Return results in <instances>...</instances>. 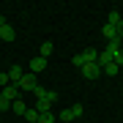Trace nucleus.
Returning a JSON list of instances; mask_svg holds the SVG:
<instances>
[{
    "label": "nucleus",
    "instance_id": "f257e3e1",
    "mask_svg": "<svg viewBox=\"0 0 123 123\" xmlns=\"http://www.w3.org/2000/svg\"><path fill=\"white\" fill-rule=\"evenodd\" d=\"M36 88H38V77L36 74H22V79H19V93H36Z\"/></svg>",
    "mask_w": 123,
    "mask_h": 123
},
{
    "label": "nucleus",
    "instance_id": "f03ea898",
    "mask_svg": "<svg viewBox=\"0 0 123 123\" xmlns=\"http://www.w3.org/2000/svg\"><path fill=\"white\" fill-rule=\"evenodd\" d=\"M44 71H47V60H44V57H33V60H30V74H36V77H38V74H44Z\"/></svg>",
    "mask_w": 123,
    "mask_h": 123
},
{
    "label": "nucleus",
    "instance_id": "7ed1b4c3",
    "mask_svg": "<svg viewBox=\"0 0 123 123\" xmlns=\"http://www.w3.org/2000/svg\"><path fill=\"white\" fill-rule=\"evenodd\" d=\"M0 96L8 98V101H17V98H19V85H11V82H8L3 90H0Z\"/></svg>",
    "mask_w": 123,
    "mask_h": 123
},
{
    "label": "nucleus",
    "instance_id": "20e7f679",
    "mask_svg": "<svg viewBox=\"0 0 123 123\" xmlns=\"http://www.w3.org/2000/svg\"><path fill=\"white\" fill-rule=\"evenodd\" d=\"M82 74L88 77V79H96L101 74V66H98V63H85V66H82Z\"/></svg>",
    "mask_w": 123,
    "mask_h": 123
},
{
    "label": "nucleus",
    "instance_id": "39448f33",
    "mask_svg": "<svg viewBox=\"0 0 123 123\" xmlns=\"http://www.w3.org/2000/svg\"><path fill=\"white\" fill-rule=\"evenodd\" d=\"M19 79H22V66H11L8 68V82L11 85H19Z\"/></svg>",
    "mask_w": 123,
    "mask_h": 123
},
{
    "label": "nucleus",
    "instance_id": "423d86ee",
    "mask_svg": "<svg viewBox=\"0 0 123 123\" xmlns=\"http://www.w3.org/2000/svg\"><path fill=\"white\" fill-rule=\"evenodd\" d=\"M14 36H17V33H14L11 25H3V27H0V38H3V41H14Z\"/></svg>",
    "mask_w": 123,
    "mask_h": 123
},
{
    "label": "nucleus",
    "instance_id": "0eeeda50",
    "mask_svg": "<svg viewBox=\"0 0 123 123\" xmlns=\"http://www.w3.org/2000/svg\"><path fill=\"white\" fill-rule=\"evenodd\" d=\"M101 36H104L107 41H112V38H118V30H115L112 25H104V27H101Z\"/></svg>",
    "mask_w": 123,
    "mask_h": 123
},
{
    "label": "nucleus",
    "instance_id": "6e6552de",
    "mask_svg": "<svg viewBox=\"0 0 123 123\" xmlns=\"http://www.w3.org/2000/svg\"><path fill=\"white\" fill-rule=\"evenodd\" d=\"M11 110L17 112V115H25V112H27V107H25V101H22V98H17V101H11Z\"/></svg>",
    "mask_w": 123,
    "mask_h": 123
},
{
    "label": "nucleus",
    "instance_id": "1a4fd4ad",
    "mask_svg": "<svg viewBox=\"0 0 123 123\" xmlns=\"http://www.w3.org/2000/svg\"><path fill=\"white\" fill-rule=\"evenodd\" d=\"M82 57H85V63H96L98 60V49H85Z\"/></svg>",
    "mask_w": 123,
    "mask_h": 123
},
{
    "label": "nucleus",
    "instance_id": "9d476101",
    "mask_svg": "<svg viewBox=\"0 0 123 123\" xmlns=\"http://www.w3.org/2000/svg\"><path fill=\"white\" fill-rule=\"evenodd\" d=\"M52 49H55V44H52V41H44V44H41V57L47 60V57L52 55Z\"/></svg>",
    "mask_w": 123,
    "mask_h": 123
},
{
    "label": "nucleus",
    "instance_id": "9b49d317",
    "mask_svg": "<svg viewBox=\"0 0 123 123\" xmlns=\"http://www.w3.org/2000/svg\"><path fill=\"white\" fill-rule=\"evenodd\" d=\"M55 120H57V115H52V110L38 115V123H55Z\"/></svg>",
    "mask_w": 123,
    "mask_h": 123
},
{
    "label": "nucleus",
    "instance_id": "f8f14e48",
    "mask_svg": "<svg viewBox=\"0 0 123 123\" xmlns=\"http://www.w3.org/2000/svg\"><path fill=\"white\" fill-rule=\"evenodd\" d=\"M118 71H120V68H118V66H115V63H112V60H110V63H107V66H101V74H110V77H112V74H118Z\"/></svg>",
    "mask_w": 123,
    "mask_h": 123
},
{
    "label": "nucleus",
    "instance_id": "ddd939ff",
    "mask_svg": "<svg viewBox=\"0 0 123 123\" xmlns=\"http://www.w3.org/2000/svg\"><path fill=\"white\" fill-rule=\"evenodd\" d=\"M22 118H25L27 123H38V110H27V112L22 115Z\"/></svg>",
    "mask_w": 123,
    "mask_h": 123
},
{
    "label": "nucleus",
    "instance_id": "4468645a",
    "mask_svg": "<svg viewBox=\"0 0 123 123\" xmlns=\"http://www.w3.org/2000/svg\"><path fill=\"white\" fill-rule=\"evenodd\" d=\"M118 22H120V14H118V11L112 8V11H110V19H107V25H112V27H115Z\"/></svg>",
    "mask_w": 123,
    "mask_h": 123
},
{
    "label": "nucleus",
    "instance_id": "2eb2a0df",
    "mask_svg": "<svg viewBox=\"0 0 123 123\" xmlns=\"http://www.w3.org/2000/svg\"><path fill=\"white\" fill-rule=\"evenodd\" d=\"M68 110H71V115H74V118H82V104H74V107H68Z\"/></svg>",
    "mask_w": 123,
    "mask_h": 123
},
{
    "label": "nucleus",
    "instance_id": "dca6fc26",
    "mask_svg": "<svg viewBox=\"0 0 123 123\" xmlns=\"http://www.w3.org/2000/svg\"><path fill=\"white\" fill-rule=\"evenodd\" d=\"M57 118H60V120H66V123H68V120H74V115H71V110H63L60 115H57Z\"/></svg>",
    "mask_w": 123,
    "mask_h": 123
},
{
    "label": "nucleus",
    "instance_id": "f3484780",
    "mask_svg": "<svg viewBox=\"0 0 123 123\" xmlns=\"http://www.w3.org/2000/svg\"><path fill=\"white\" fill-rule=\"evenodd\" d=\"M112 63H115V66H123V49H120V52H115V57H112Z\"/></svg>",
    "mask_w": 123,
    "mask_h": 123
},
{
    "label": "nucleus",
    "instance_id": "a211bd4d",
    "mask_svg": "<svg viewBox=\"0 0 123 123\" xmlns=\"http://www.w3.org/2000/svg\"><path fill=\"white\" fill-rule=\"evenodd\" d=\"M74 66H77V68H82V66H85V57H82V52H79V55H74Z\"/></svg>",
    "mask_w": 123,
    "mask_h": 123
},
{
    "label": "nucleus",
    "instance_id": "6ab92c4d",
    "mask_svg": "<svg viewBox=\"0 0 123 123\" xmlns=\"http://www.w3.org/2000/svg\"><path fill=\"white\" fill-rule=\"evenodd\" d=\"M0 110H11V101L3 98V96H0Z\"/></svg>",
    "mask_w": 123,
    "mask_h": 123
},
{
    "label": "nucleus",
    "instance_id": "aec40b11",
    "mask_svg": "<svg viewBox=\"0 0 123 123\" xmlns=\"http://www.w3.org/2000/svg\"><path fill=\"white\" fill-rule=\"evenodd\" d=\"M115 30H118V38H123V19H120L118 25H115Z\"/></svg>",
    "mask_w": 123,
    "mask_h": 123
},
{
    "label": "nucleus",
    "instance_id": "412c9836",
    "mask_svg": "<svg viewBox=\"0 0 123 123\" xmlns=\"http://www.w3.org/2000/svg\"><path fill=\"white\" fill-rule=\"evenodd\" d=\"M8 85V74H0V88H6Z\"/></svg>",
    "mask_w": 123,
    "mask_h": 123
},
{
    "label": "nucleus",
    "instance_id": "4be33fe9",
    "mask_svg": "<svg viewBox=\"0 0 123 123\" xmlns=\"http://www.w3.org/2000/svg\"><path fill=\"white\" fill-rule=\"evenodd\" d=\"M3 25H8V22H6V17H3V14H0V27H3Z\"/></svg>",
    "mask_w": 123,
    "mask_h": 123
}]
</instances>
